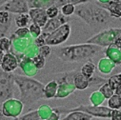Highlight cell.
<instances>
[{
  "instance_id": "6da1fadb",
  "label": "cell",
  "mask_w": 121,
  "mask_h": 120,
  "mask_svg": "<svg viewBox=\"0 0 121 120\" xmlns=\"http://www.w3.org/2000/svg\"><path fill=\"white\" fill-rule=\"evenodd\" d=\"M74 13L94 28H99L106 25L111 17L110 13L105 9L91 2L75 6Z\"/></svg>"
},
{
  "instance_id": "7a4b0ae2",
  "label": "cell",
  "mask_w": 121,
  "mask_h": 120,
  "mask_svg": "<svg viewBox=\"0 0 121 120\" xmlns=\"http://www.w3.org/2000/svg\"><path fill=\"white\" fill-rule=\"evenodd\" d=\"M100 50L101 48L99 46L85 44L64 47L57 50L58 51L56 53L60 58L66 60V61H79V60L84 59L85 57H89L95 54Z\"/></svg>"
},
{
  "instance_id": "3957f363",
  "label": "cell",
  "mask_w": 121,
  "mask_h": 120,
  "mask_svg": "<svg viewBox=\"0 0 121 120\" xmlns=\"http://www.w3.org/2000/svg\"><path fill=\"white\" fill-rule=\"evenodd\" d=\"M121 34V29H108L97 34L86 41L87 44H96L99 46H111L114 43L115 39Z\"/></svg>"
},
{
  "instance_id": "277c9868",
  "label": "cell",
  "mask_w": 121,
  "mask_h": 120,
  "mask_svg": "<svg viewBox=\"0 0 121 120\" xmlns=\"http://www.w3.org/2000/svg\"><path fill=\"white\" fill-rule=\"evenodd\" d=\"M71 34V26L69 23L63 24L62 26H60L58 29H56L55 31L52 33L49 34L45 40V45L48 46H57L59 44H61L65 42Z\"/></svg>"
},
{
  "instance_id": "5b68a950",
  "label": "cell",
  "mask_w": 121,
  "mask_h": 120,
  "mask_svg": "<svg viewBox=\"0 0 121 120\" xmlns=\"http://www.w3.org/2000/svg\"><path fill=\"white\" fill-rule=\"evenodd\" d=\"M5 12H11L14 13H29V6L27 0H12L6 3L2 8Z\"/></svg>"
},
{
  "instance_id": "8992f818",
  "label": "cell",
  "mask_w": 121,
  "mask_h": 120,
  "mask_svg": "<svg viewBox=\"0 0 121 120\" xmlns=\"http://www.w3.org/2000/svg\"><path fill=\"white\" fill-rule=\"evenodd\" d=\"M68 17L67 16H64L63 14L59 13L58 16H56L55 18H52V19H49L47 24L43 27V30H42V33H46V34H51L52 33L53 31H55L56 29H58L60 26H62L63 24H66L68 23Z\"/></svg>"
},
{
  "instance_id": "52a82bcc",
  "label": "cell",
  "mask_w": 121,
  "mask_h": 120,
  "mask_svg": "<svg viewBox=\"0 0 121 120\" xmlns=\"http://www.w3.org/2000/svg\"><path fill=\"white\" fill-rule=\"evenodd\" d=\"M28 13L30 15V18L33 20V22L35 25L39 26L40 28H43L49 20L45 9H30Z\"/></svg>"
},
{
  "instance_id": "ba28073f",
  "label": "cell",
  "mask_w": 121,
  "mask_h": 120,
  "mask_svg": "<svg viewBox=\"0 0 121 120\" xmlns=\"http://www.w3.org/2000/svg\"><path fill=\"white\" fill-rule=\"evenodd\" d=\"M1 68L4 72H12L17 68V59L12 53L4 54V57L1 62Z\"/></svg>"
},
{
  "instance_id": "9c48e42d",
  "label": "cell",
  "mask_w": 121,
  "mask_h": 120,
  "mask_svg": "<svg viewBox=\"0 0 121 120\" xmlns=\"http://www.w3.org/2000/svg\"><path fill=\"white\" fill-rule=\"evenodd\" d=\"M99 6L103 9H105L111 16L112 17H115V18H118V17H121V5L114 2V1H109L108 3H105V4H99Z\"/></svg>"
},
{
  "instance_id": "30bf717a",
  "label": "cell",
  "mask_w": 121,
  "mask_h": 120,
  "mask_svg": "<svg viewBox=\"0 0 121 120\" xmlns=\"http://www.w3.org/2000/svg\"><path fill=\"white\" fill-rule=\"evenodd\" d=\"M57 0H27L31 9H48L55 4Z\"/></svg>"
},
{
  "instance_id": "8fae6325",
  "label": "cell",
  "mask_w": 121,
  "mask_h": 120,
  "mask_svg": "<svg viewBox=\"0 0 121 120\" xmlns=\"http://www.w3.org/2000/svg\"><path fill=\"white\" fill-rule=\"evenodd\" d=\"M74 85L78 90H84L89 86V78L85 77L81 73H77L73 79Z\"/></svg>"
},
{
  "instance_id": "7c38bea8",
  "label": "cell",
  "mask_w": 121,
  "mask_h": 120,
  "mask_svg": "<svg viewBox=\"0 0 121 120\" xmlns=\"http://www.w3.org/2000/svg\"><path fill=\"white\" fill-rule=\"evenodd\" d=\"M95 66L94 63L92 62H87L81 69V74L84 75L85 77L87 78H91L92 77V75L94 74L95 73Z\"/></svg>"
},
{
  "instance_id": "4fadbf2b",
  "label": "cell",
  "mask_w": 121,
  "mask_h": 120,
  "mask_svg": "<svg viewBox=\"0 0 121 120\" xmlns=\"http://www.w3.org/2000/svg\"><path fill=\"white\" fill-rule=\"evenodd\" d=\"M91 1H93V0H57V1L55 2V4H54V6L59 9L65 4H73L74 6H77V5L88 3V2H91Z\"/></svg>"
},
{
  "instance_id": "5bb4252c",
  "label": "cell",
  "mask_w": 121,
  "mask_h": 120,
  "mask_svg": "<svg viewBox=\"0 0 121 120\" xmlns=\"http://www.w3.org/2000/svg\"><path fill=\"white\" fill-rule=\"evenodd\" d=\"M30 22L29 13H20L15 17V23L19 28H26Z\"/></svg>"
},
{
  "instance_id": "9a60e30c",
  "label": "cell",
  "mask_w": 121,
  "mask_h": 120,
  "mask_svg": "<svg viewBox=\"0 0 121 120\" xmlns=\"http://www.w3.org/2000/svg\"><path fill=\"white\" fill-rule=\"evenodd\" d=\"M60 10H61V14H63L64 16L69 17V16H71L72 14L74 13L75 6L73 5V4H65L60 8Z\"/></svg>"
},
{
  "instance_id": "2e32d148",
  "label": "cell",
  "mask_w": 121,
  "mask_h": 120,
  "mask_svg": "<svg viewBox=\"0 0 121 120\" xmlns=\"http://www.w3.org/2000/svg\"><path fill=\"white\" fill-rule=\"evenodd\" d=\"M29 31H30V34H31L32 37H34L35 39L37 38L38 36H40V34H42V29H41L39 26L35 25V23H33V24L30 25Z\"/></svg>"
},
{
  "instance_id": "e0dca14e",
  "label": "cell",
  "mask_w": 121,
  "mask_h": 120,
  "mask_svg": "<svg viewBox=\"0 0 121 120\" xmlns=\"http://www.w3.org/2000/svg\"><path fill=\"white\" fill-rule=\"evenodd\" d=\"M109 107H111L114 110H117V109L121 108V98L118 95L113 94L109 99Z\"/></svg>"
},
{
  "instance_id": "ac0fdd59",
  "label": "cell",
  "mask_w": 121,
  "mask_h": 120,
  "mask_svg": "<svg viewBox=\"0 0 121 120\" xmlns=\"http://www.w3.org/2000/svg\"><path fill=\"white\" fill-rule=\"evenodd\" d=\"M59 9L57 7H55L54 5L46 9V14H47V17L48 19H52V18H55L56 16H58L59 14Z\"/></svg>"
},
{
  "instance_id": "d6986e66",
  "label": "cell",
  "mask_w": 121,
  "mask_h": 120,
  "mask_svg": "<svg viewBox=\"0 0 121 120\" xmlns=\"http://www.w3.org/2000/svg\"><path fill=\"white\" fill-rule=\"evenodd\" d=\"M100 91H101V93H103L104 97H106V98H111V97L114 94V91H112V90L111 89V87L109 86L108 83H106V84L100 89Z\"/></svg>"
},
{
  "instance_id": "ffe728a7",
  "label": "cell",
  "mask_w": 121,
  "mask_h": 120,
  "mask_svg": "<svg viewBox=\"0 0 121 120\" xmlns=\"http://www.w3.org/2000/svg\"><path fill=\"white\" fill-rule=\"evenodd\" d=\"M11 47V41L7 37L0 38V51H8Z\"/></svg>"
},
{
  "instance_id": "44dd1931",
  "label": "cell",
  "mask_w": 121,
  "mask_h": 120,
  "mask_svg": "<svg viewBox=\"0 0 121 120\" xmlns=\"http://www.w3.org/2000/svg\"><path fill=\"white\" fill-rule=\"evenodd\" d=\"M33 62H34L35 66L37 69H42L44 67V65H45V57H43L40 54H38V55H36V56L34 57Z\"/></svg>"
},
{
  "instance_id": "7402d4cb",
  "label": "cell",
  "mask_w": 121,
  "mask_h": 120,
  "mask_svg": "<svg viewBox=\"0 0 121 120\" xmlns=\"http://www.w3.org/2000/svg\"><path fill=\"white\" fill-rule=\"evenodd\" d=\"M15 35H17L19 38H27L31 34L28 28H19L17 31H15Z\"/></svg>"
},
{
  "instance_id": "603a6c76",
  "label": "cell",
  "mask_w": 121,
  "mask_h": 120,
  "mask_svg": "<svg viewBox=\"0 0 121 120\" xmlns=\"http://www.w3.org/2000/svg\"><path fill=\"white\" fill-rule=\"evenodd\" d=\"M9 20H10V14L8 12H5V11L0 12V24L5 25L8 23Z\"/></svg>"
},
{
  "instance_id": "cb8c5ba5",
  "label": "cell",
  "mask_w": 121,
  "mask_h": 120,
  "mask_svg": "<svg viewBox=\"0 0 121 120\" xmlns=\"http://www.w3.org/2000/svg\"><path fill=\"white\" fill-rule=\"evenodd\" d=\"M51 53V48L48 45H44L39 48V54L43 57H47Z\"/></svg>"
},
{
  "instance_id": "d4e9b609",
  "label": "cell",
  "mask_w": 121,
  "mask_h": 120,
  "mask_svg": "<svg viewBox=\"0 0 121 120\" xmlns=\"http://www.w3.org/2000/svg\"><path fill=\"white\" fill-rule=\"evenodd\" d=\"M112 120H121V111L118 110H113L112 112Z\"/></svg>"
},
{
  "instance_id": "484cf974",
  "label": "cell",
  "mask_w": 121,
  "mask_h": 120,
  "mask_svg": "<svg viewBox=\"0 0 121 120\" xmlns=\"http://www.w3.org/2000/svg\"><path fill=\"white\" fill-rule=\"evenodd\" d=\"M114 47H116L117 49H121V34L115 39V41H114V43L112 44Z\"/></svg>"
},
{
  "instance_id": "4316f807",
  "label": "cell",
  "mask_w": 121,
  "mask_h": 120,
  "mask_svg": "<svg viewBox=\"0 0 121 120\" xmlns=\"http://www.w3.org/2000/svg\"><path fill=\"white\" fill-rule=\"evenodd\" d=\"M114 94H116V95H118L120 98H121V86H119L115 91H114Z\"/></svg>"
},
{
  "instance_id": "83f0119b",
  "label": "cell",
  "mask_w": 121,
  "mask_h": 120,
  "mask_svg": "<svg viewBox=\"0 0 121 120\" xmlns=\"http://www.w3.org/2000/svg\"><path fill=\"white\" fill-rule=\"evenodd\" d=\"M3 57H4V53H3V51H0V65H1V62H2Z\"/></svg>"
},
{
  "instance_id": "f1b7e54d",
  "label": "cell",
  "mask_w": 121,
  "mask_h": 120,
  "mask_svg": "<svg viewBox=\"0 0 121 120\" xmlns=\"http://www.w3.org/2000/svg\"><path fill=\"white\" fill-rule=\"evenodd\" d=\"M4 1H6V0H0V4H1V2H4Z\"/></svg>"
}]
</instances>
